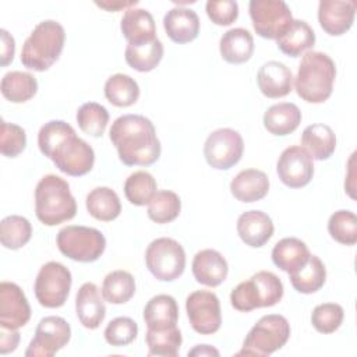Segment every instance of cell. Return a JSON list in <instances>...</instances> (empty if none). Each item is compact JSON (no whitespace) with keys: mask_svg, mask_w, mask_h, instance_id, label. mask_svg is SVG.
Listing matches in <instances>:
<instances>
[{"mask_svg":"<svg viewBox=\"0 0 357 357\" xmlns=\"http://www.w3.org/2000/svg\"><path fill=\"white\" fill-rule=\"evenodd\" d=\"M38 146L54 166L73 177L89 173L95 163V152L75 130L63 120L45 123L38 132Z\"/></svg>","mask_w":357,"mask_h":357,"instance_id":"6da1fadb","label":"cell"},{"mask_svg":"<svg viewBox=\"0 0 357 357\" xmlns=\"http://www.w3.org/2000/svg\"><path fill=\"white\" fill-rule=\"evenodd\" d=\"M109 137L126 166H149L160 156V142L149 119L141 114H123L110 127Z\"/></svg>","mask_w":357,"mask_h":357,"instance_id":"7a4b0ae2","label":"cell"},{"mask_svg":"<svg viewBox=\"0 0 357 357\" xmlns=\"http://www.w3.org/2000/svg\"><path fill=\"white\" fill-rule=\"evenodd\" d=\"M336 78L333 60L322 52H307L294 78L297 95L308 103H322L329 99Z\"/></svg>","mask_w":357,"mask_h":357,"instance_id":"3957f363","label":"cell"},{"mask_svg":"<svg viewBox=\"0 0 357 357\" xmlns=\"http://www.w3.org/2000/svg\"><path fill=\"white\" fill-rule=\"evenodd\" d=\"M35 213L46 226H56L75 216L77 202L64 178L46 174L39 180L35 188Z\"/></svg>","mask_w":357,"mask_h":357,"instance_id":"277c9868","label":"cell"},{"mask_svg":"<svg viewBox=\"0 0 357 357\" xmlns=\"http://www.w3.org/2000/svg\"><path fill=\"white\" fill-rule=\"evenodd\" d=\"M66 42V32L60 22L45 20L39 22L21 50V63L33 71L49 70L60 57Z\"/></svg>","mask_w":357,"mask_h":357,"instance_id":"5b68a950","label":"cell"},{"mask_svg":"<svg viewBox=\"0 0 357 357\" xmlns=\"http://www.w3.org/2000/svg\"><path fill=\"white\" fill-rule=\"evenodd\" d=\"M282 297V280L273 272L259 271L231 290L230 303L237 311L250 312L255 308L272 307L278 304Z\"/></svg>","mask_w":357,"mask_h":357,"instance_id":"8992f818","label":"cell"},{"mask_svg":"<svg viewBox=\"0 0 357 357\" xmlns=\"http://www.w3.org/2000/svg\"><path fill=\"white\" fill-rule=\"evenodd\" d=\"M290 337V324L279 314H269L250 329L243 342V347L236 356L266 357L282 349Z\"/></svg>","mask_w":357,"mask_h":357,"instance_id":"52a82bcc","label":"cell"},{"mask_svg":"<svg viewBox=\"0 0 357 357\" xmlns=\"http://www.w3.org/2000/svg\"><path fill=\"white\" fill-rule=\"evenodd\" d=\"M56 243L63 255L77 262H93L102 257L106 248L103 233L88 226L63 227L57 233Z\"/></svg>","mask_w":357,"mask_h":357,"instance_id":"ba28073f","label":"cell"},{"mask_svg":"<svg viewBox=\"0 0 357 357\" xmlns=\"http://www.w3.org/2000/svg\"><path fill=\"white\" fill-rule=\"evenodd\" d=\"M145 264L149 272L162 282L178 279L185 268L183 245L170 237L153 240L145 251Z\"/></svg>","mask_w":357,"mask_h":357,"instance_id":"9c48e42d","label":"cell"},{"mask_svg":"<svg viewBox=\"0 0 357 357\" xmlns=\"http://www.w3.org/2000/svg\"><path fill=\"white\" fill-rule=\"evenodd\" d=\"M71 283L73 278L68 268L56 261L46 262L35 279V297L42 307L59 308L67 301Z\"/></svg>","mask_w":357,"mask_h":357,"instance_id":"30bf717a","label":"cell"},{"mask_svg":"<svg viewBox=\"0 0 357 357\" xmlns=\"http://www.w3.org/2000/svg\"><path fill=\"white\" fill-rule=\"evenodd\" d=\"M248 11L255 32L265 39H279L293 21L289 6L282 0H251Z\"/></svg>","mask_w":357,"mask_h":357,"instance_id":"8fae6325","label":"cell"},{"mask_svg":"<svg viewBox=\"0 0 357 357\" xmlns=\"http://www.w3.org/2000/svg\"><path fill=\"white\" fill-rule=\"evenodd\" d=\"M243 137L233 128H218L212 131L204 145V156L208 165L218 170H227L237 165L243 156Z\"/></svg>","mask_w":357,"mask_h":357,"instance_id":"7c38bea8","label":"cell"},{"mask_svg":"<svg viewBox=\"0 0 357 357\" xmlns=\"http://www.w3.org/2000/svg\"><path fill=\"white\" fill-rule=\"evenodd\" d=\"M71 337L70 324L56 315L45 317L39 321L35 336L31 340L25 356L26 357H52L63 349Z\"/></svg>","mask_w":357,"mask_h":357,"instance_id":"4fadbf2b","label":"cell"},{"mask_svg":"<svg viewBox=\"0 0 357 357\" xmlns=\"http://www.w3.org/2000/svg\"><path fill=\"white\" fill-rule=\"evenodd\" d=\"M185 311L192 329L201 335H212L222 324L220 301L208 290L192 291L185 300Z\"/></svg>","mask_w":357,"mask_h":357,"instance_id":"5bb4252c","label":"cell"},{"mask_svg":"<svg viewBox=\"0 0 357 357\" xmlns=\"http://www.w3.org/2000/svg\"><path fill=\"white\" fill-rule=\"evenodd\" d=\"M276 172L284 185L290 188L305 187L314 176L312 158L300 145L289 146L280 153Z\"/></svg>","mask_w":357,"mask_h":357,"instance_id":"9a60e30c","label":"cell"},{"mask_svg":"<svg viewBox=\"0 0 357 357\" xmlns=\"http://www.w3.org/2000/svg\"><path fill=\"white\" fill-rule=\"evenodd\" d=\"M31 318L29 303L21 287L13 282L0 283V326L20 329Z\"/></svg>","mask_w":357,"mask_h":357,"instance_id":"2e32d148","label":"cell"},{"mask_svg":"<svg viewBox=\"0 0 357 357\" xmlns=\"http://www.w3.org/2000/svg\"><path fill=\"white\" fill-rule=\"evenodd\" d=\"M356 7L354 0H321L318 4V22L328 35L340 36L351 28Z\"/></svg>","mask_w":357,"mask_h":357,"instance_id":"e0dca14e","label":"cell"},{"mask_svg":"<svg viewBox=\"0 0 357 357\" xmlns=\"http://www.w3.org/2000/svg\"><path fill=\"white\" fill-rule=\"evenodd\" d=\"M75 312L78 321L86 329H96L106 317V305L98 286L92 282L84 283L75 296Z\"/></svg>","mask_w":357,"mask_h":357,"instance_id":"ac0fdd59","label":"cell"},{"mask_svg":"<svg viewBox=\"0 0 357 357\" xmlns=\"http://www.w3.org/2000/svg\"><path fill=\"white\" fill-rule=\"evenodd\" d=\"M191 269L195 280L208 287L222 284L229 273L227 261L219 251L212 248L198 251L192 259Z\"/></svg>","mask_w":357,"mask_h":357,"instance_id":"d6986e66","label":"cell"},{"mask_svg":"<svg viewBox=\"0 0 357 357\" xmlns=\"http://www.w3.org/2000/svg\"><path fill=\"white\" fill-rule=\"evenodd\" d=\"M257 82L264 96L278 99L291 92L293 74L286 64L272 60L261 66L257 74Z\"/></svg>","mask_w":357,"mask_h":357,"instance_id":"ffe728a7","label":"cell"},{"mask_svg":"<svg viewBox=\"0 0 357 357\" xmlns=\"http://www.w3.org/2000/svg\"><path fill=\"white\" fill-rule=\"evenodd\" d=\"M275 230L271 216L262 211H247L237 219V233L243 243L252 248L265 245Z\"/></svg>","mask_w":357,"mask_h":357,"instance_id":"44dd1931","label":"cell"},{"mask_svg":"<svg viewBox=\"0 0 357 357\" xmlns=\"http://www.w3.org/2000/svg\"><path fill=\"white\" fill-rule=\"evenodd\" d=\"M163 28L173 42L188 43L199 33V18L191 8L174 7L163 17Z\"/></svg>","mask_w":357,"mask_h":357,"instance_id":"7402d4cb","label":"cell"},{"mask_svg":"<svg viewBox=\"0 0 357 357\" xmlns=\"http://www.w3.org/2000/svg\"><path fill=\"white\" fill-rule=\"evenodd\" d=\"M120 29L123 36L131 45L146 43L156 39V25L152 14L144 8H128L126 10Z\"/></svg>","mask_w":357,"mask_h":357,"instance_id":"603a6c76","label":"cell"},{"mask_svg":"<svg viewBox=\"0 0 357 357\" xmlns=\"http://www.w3.org/2000/svg\"><path fill=\"white\" fill-rule=\"evenodd\" d=\"M269 191V178L258 169L241 170L230 183L231 195L240 202H255L262 199Z\"/></svg>","mask_w":357,"mask_h":357,"instance_id":"cb8c5ba5","label":"cell"},{"mask_svg":"<svg viewBox=\"0 0 357 357\" xmlns=\"http://www.w3.org/2000/svg\"><path fill=\"white\" fill-rule=\"evenodd\" d=\"M144 321L148 329L162 331L177 326L178 305L174 297L158 294L152 297L144 308Z\"/></svg>","mask_w":357,"mask_h":357,"instance_id":"d4e9b609","label":"cell"},{"mask_svg":"<svg viewBox=\"0 0 357 357\" xmlns=\"http://www.w3.org/2000/svg\"><path fill=\"white\" fill-rule=\"evenodd\" d=\"M310 255L305 243L296 237H284L279 240L272 250L273 264L289 275L303 268L310 259Z\"/></svg>","mask_w":357,"mask_h":357,"instance_id":"484cf974","label":"cell"},{"mask_svg":"<svg viewBox=\"0 0 357 357\" xmlns=\"http://www.w3.org/2000/svg\"><path fill=\"white\" fill-rule=\"evenodd\" d=\"M220 56L226 63L241 64L254 53V38L244 28H233L225 32L219 40Z\"/></svg>","mask_w":357,"mask_h":357,"instance_id":"4316f807","label":"cell"},{"mask_svg":"<svg viewBox=\"0 0 357 357\" xmlns=\"http://www.w3.org/2000/svg\"><path fill=\"white\" fill-rule=\"evenodd\" d=\"M301 123V112L297 105L280 102L268 107L264 114V127L268 132L283 137L297 130Z\"/></svg>","mask_w":357,"mask_h":357,"instance_id":"83f0119b","label":"cell"},{"mask_svg":"<svg viewBox=\"0 0 357 357\" xmlns=\"http://www.w3.org/2000/svg\"><path fill=\"white\" fill-rule=\"evenodd\" d=\"M301 144L312 159L325 160L329 159L336 149V135L329 126L315 123L304 128Z\"/></svg>","mask_w":357,"mask_h":357,"instance_id":"f1b7e54d","label":"cell"},{"mask_svg":"<svg viewBox=\"0 0 357 357\" xmlns=\"http://www.w3.org/2000/svg\"><path fill=\"white\" fill-rule=\"evenodd\" d=\"M315 43V32L303 20H293L286 32L276 39V45L282 53L290 57H298Z\"/></svg>","mask_w":357,"mask_h":357,"instance_id":"f546056e","label":"cell"},{"mask_svg":"<svg viewBox=\"0 0 357 357\" xmlns=\"http://www.w3.org/2000/svg\"><path fill=\"white\" fill-rule=\"evenodd\" d=\"M85 205L89 215L102 222H112L121 212L120 198L116 191L109 187L93 188L86 195Z\"/></svg>","mask_w":357,"mask_h":357,"instance_id":"4dcf8cb0","label":"cell"},{"mask_svg":"<svg viewBox=\"0 0 357 357\" xmlns=\"http://www.w3.org/2000/svg\"><path fill=\"white\" fill-rule=\"evenodd\" d=\"M0 89L8 102L24 103L36 95L38 81L29 73L10 71L1 78Z\"/></svg>","mask_w":357,"mask_h":357,"instance_id":"1f68e13d","label":"cell"},{"mask_svg":"<svg viewBox=\"0 0 357 357\" xmlns=\"http://www.w3.org/2000/svg\"><path fill=\"white\" fill-rule=\"evenodd\" d=\"M124 57L131 68L139 73H148L156 68V66L160 63L163 57V45L158 38L139 45L128 43Z\"/></svg>","mask_w":357,"mask_h":357,"instance_id":"d6a6232c","label":"cell"},{"mask_svg":"<svg viewBox=\"0 0 357 357\" xmlns=\"http://www.w3.org/2000/svg\"><path fill=\"white\" fill-rule=\"evenodd\" d=\"M289 276L294 290L303 294H311L318 291L325 284L326 269L319 257L310 255L307 264Z\"/></svg>","mask_w":357,"mask_h":357,"instance_id":"836d02e7","label":"cell"},{"mask_svg":"<svg viewBox=\"0 0 357 357\" xmlns=\"http://www.w3.org/2000/svg\"><path fill=\"white\" fill-rule=\"evenodd\" d=\"M100 291L105 301L124 304L135 294V279L127 271H113L105 276Z\"/></svg>","mask_w":357,"mask_h":357,"instance_id":"e575fe53","label":"cell"},{"mask_svg":"<svg viewBox=\"0 0 357 357\" xmlns=\"http://www.w3.org/2000/svg\"><path fill=\"white\" fill-rule=\"evenodd\" d=\"M106 99L117 107H128L139 98V86L127 74H113L105 84Z\"/></svg>","mask_w":357,"mask_h":357,"instance_id":"d590c367","label":"cell"},{"mask_svg":"<svg viewBox=\"0 0 357 357\" xmlns=\"http://www.w3.org/2000/svg\"><path fill=\"white\" fill-rule=\"evenodd\" d=\"M32 236V226L29 220L20 215L6 216L0 222V241L7 250L22 248Z\"/></svg>","mask_w":357,"mask_h":357,"instance_id":"8d00e7d4","label":"cell"},{"mask_svg":"<svg viewBox=\"0 0 357 357\" xmlns=\"http://www.w3.org/2000/svg\"><path fill=\"white\" fill-rule=\"evenodd\" d=\"M181 211L180 197L170 190H160L148 204V218L159 225L173 222Z\"/></svg>","mask_w":357,"mask_h":357,"instance_id":"74e56055","label":"cell"},{"mask_svg":"<svg viewBox=\"0 0 357 357\" xmlns=\"http://www.w3.org/2000/svg\"><path fill=\"white\" fill-rule=\"evenodd\" d=\"M156 180L145 170L131 173L124 183V194L130 204L137 206L148 205L152 197L156 194Z\"/></svg>","mask_w":357,"mask_h":357,"instance_id":"f35d334b","label":"cell"},{"mask_svg":"<svg viewBox=\"0 0 357 357\" xmlns=\"http://www.w3.org/2000/svg\"><path fill=\"white\" fill-rule=\"evenodd\" d=\"M148 344V356H163V357H176L178 354L183 337L177 326L153 331L148 329L145 335Z\"/></svg>","mask_w":357,"mask_h":357,"instance_id":"ab89813d","label":"cell"},{"mask_svg":"<svg viewBox=\"0 0 357 357\" xmlns=\"http://www.w3.org/2000/svg\"><path fill=\"white\" fill-rule=\"evenodd\" d=\"M77 123L82 132L96 138L102 137L109 123V112L96 102H86L77 110Z\"/></svg>","mask_w":357,"mask_h":357,"instance_id":"60d3db41","label":"cell"},{"mask_svg":"<svg viewBox=\"0 0 357 357\" xmlns=\"http://www.w3.org/2000/svg\"><path fill=\"white\" fill-rule=\"evenodd\" d=\"M331 237L343 244L354 245L357 243V218L351 211L340 209L331 215L328 222Z\"/></svg>","mask_w":357,"mask_h":357,"instance_id":"b9f144b4","label":"cell"},{"mask_svg":"<svg viewBox=\"0 0 357 357\" xmlns=\"http://www.w3.org/2000/svg\"><path fill=\"white\" fill-rule=\"evenodd\" d=\"M344 311L336 303H324L317 305L311 314V324L319 333H333L343 322Z\"/></svg>","mask_w":357,"mask_h":357,"instance_id":"7bdbcfd3","label":"cell"},{"mask_svg":"<svg viewBox=\"0 0 357 357\" xmlns=\"http://www.w3.org/2000/svg\"><path fill=\"white\" fill-rule=\"evenodd\" d=\"M105 340L114 347L127 346L138 335V325L128 317H117L112 319L105 329Z\"/></svg>","mask_w":357,"mask_h":357,"instance_id":"ee69618b","label":"cell"},{"mask_svg":"<svg viewBox=\"0 0 357 357\" xmlns=\"http://www.w3.org/2000/svg\"><path fill=\"white\" fill-rule=\"evenodd\" d=\"M26 146L25 130L17 124L1 121L0 151L7 158L18 156Z\"/></svg>","mask_w":357,"mask_h":357,"instance_id":"f6af8a7d","label":"cell"},{"mask_svg":"<svg viewBox=\"0 0 357 357\" xmlns=\"http://www.w3.org/2000/svg\"><path fill=\"white\" fill-rule=\"evenodd\" d=\"M205 8L209 20L220 26L231 25L238 17V4L233 0H209Z\"/></svg>","mask_w":357,"mask_h":357,"instance_id":"bcb514c9","label":"cell"},{"mask_svg":"<svg viewBox=\"0 0 357 357\" xmlns=\"http://www.w3.org/2000/svg\"><path fill=\"white\" fill-rule=\"evenodd\" d=\"M20 343L18 329H7L0 326V354L11 353Z\"/></svg>","mask_w":357,"mask_h":357,"instance_id":"7dc6e473","label":"cell"},{"mask_svg":"<svg viewBox=\"0 0 357 357\" xmlns=\"http://www.w3.org/2000/svg\"><path fill=\"white\" fill-rule=\"evenodd\" d=\"M1 66L7 67L13 59H14V53H15V40L14 38L6 31L1 29Z\"/></svg>","mask_w":357,"mask_h":357,"instance_id":"c3c4849f","label":"cell"},{"mask_svg":"<svg viewBox=\"0 0 357 357\" xmlns=\"http://www.w3.org/2000/svg\"><path fill=\"white\" fill-rule=\"evenodd\" d=\"M95 4L100 8H105L107 11H119V10H128L132 8L134 6L138 4L137 0H130V1H121V0H116V1H95Z\"/></svg>","mask_w":357,"mask_h":357,"instance_id":"681fc988","label":"cell"},{"mask_svg":"<svg viewBox=\"0 0 357 357\" xmlns=\"http://www.w3.org/2000/svg\"><path fill=\"white\" fill-rule=\"evenodd\" d=\"M188 356H219V351L215 349V347H212V346H209V344H197L194 349H191L190 351H188Z\"/></svg>","mask_w":357,"mask_h":357,"instance_id":"f907efd6","label":"cell"}]
</instances>
